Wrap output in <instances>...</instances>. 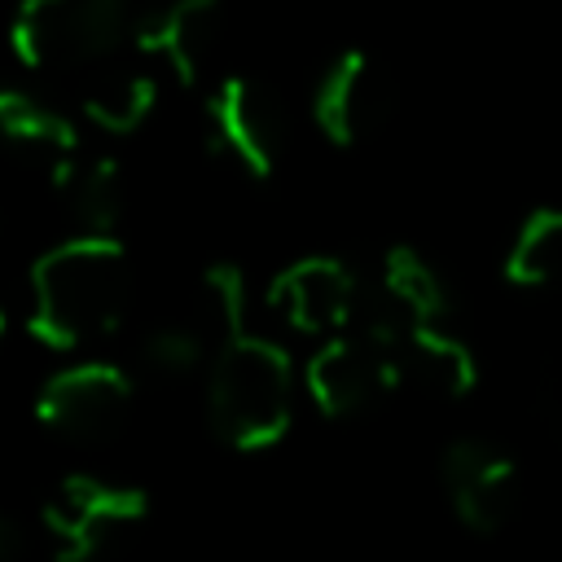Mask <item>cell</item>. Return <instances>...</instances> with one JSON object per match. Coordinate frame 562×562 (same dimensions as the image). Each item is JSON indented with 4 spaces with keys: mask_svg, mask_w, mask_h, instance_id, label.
<instances>
[{
    "mask_svg": "<svg viewBox=\"0 0 562 562\" xmlns=\"http://www.w3.org/2000/svg\"><path fill=\"white\" fill-rule=\"evenodd\" d=\"M202 140L211 158L250 180H268L285 149V105L255 75H224L202 105Z\"/></svg>",
    "mask_w": 562,
    "mask_h": 562,
    "instance_id": "5",
    "label": "cell"
},
{
    "mask_svg": "<svg viewBox=\"0 0 562 562\" xmlns=\"http://www.w3.org/2000/svg\"><path fill=\"white\" fill-rule=\"evenodd\" d=\"M439 487L448 496L452 518L470 536H496L518 514V501H522L514 457L483 435H461L443 448Z\"/></svg>",
    "mask_w": 562,
    "mask_h": 562,
    "instance_id": "8",
    "label": "cell"
},
{
    "mask_svg": "<svg viewBox=\"0 0 562 562\" xmlns=\"http://www.w3.org/2000/svg\"><path fill=\"white\" fill-rule=\"evenodd\" d=\"M158 105V83L149 70H136V66H114L105 75H97L83 97H79V110L92 127H101L105 136H132L149 123Z\"/></svg>",
    "mask_w": 562,
    "mask_h": 562,
    "instance_id": "14",
    "label": "cell"
},
{
    "mask_svg": "<svg viewBox=\"0 0 562 562\" xmlns=\"http://www.w3.org/2000/svg\"><path fill=\"white\" fill-rule=\"evenodd\" d=\"M206 422L237 452H263L294 422V364L281 342L237 329L206 369Z\"/></svg>",
    "mask_w": 562,
    "mask_h": 562,
    "instance_id": "2",
    "label": "cell"
},
{
    "mask_svg": "<svg viewBox=\"0 0 562 562\" xmlns=\"http://www.w3.org/2000/svg\"><path fill=\"white\" fill-rule=\"evenodd\" d=\"M364 290L356 285V272L334 255H307L277 272L268 303L281 312V321L299 334L334 338L356 325Z\"/></svg>",
    "mask_w": 562,
    "mask_h": 562,
    "instance_id": "11",
    "label": "cell"
},
{
    "mask_svg": "<svg viewBox=\"0 0 562 562\" xmlns=\"http://www.w3.org/2000/svg\"><path fill=\"white\" fill-rule=\"evenodd\" d=\"M378 290L404 312L408 325H443L452 312V294L448 281L439 277V268L413 250V246H391L382 259V281Z\"/></svg>",
    "mask_w": 562,
    "mask_h": 562,
    "instance_id": "15",
    "label": "cell"
},
{
    "mask_svg": "<svg viewBox=\"0 0 562 562\" xmlns=\"http://www.w3.org/2000/svg\"><path fill=\"white\" fill-rule=\"evenodd\" d=\"M31 549H35V540L22 522H13V518L0 522V562H26Z\"/></svg>",
    "mask_w": 562,
    "mask_h": 562,
    "instance_id": "18",
    "label": "cell"
},
{
    "mask_svg": "<svg viewBox=\"0 0 562 562\" xmlns=\"http://www.w3.org/2000/svg\"><path fill=\"white\" fill-rule=\"evenodd\" d=\"M501 277L518 290H544L562 281V206H536L514 228Z\"/></svg>",
    "mask_w": 562,
    "mask_h": 562,
    "instance_id": "16",
    "label": "cell"
},
{
    "mask_svg": "<svg viewBox=\"0 0 562 562\" xmlns=\"http://www.w3.org/2000/svg\"><path fill=\"white\" fill-rule=\"evenodd\" d=\"M395 356H400L404 386L413 382L435 400H461L479 382L474 351L457 334H448V325H413Z\"/></svg>",
    "mask_w": 562,
    "mask_h": 562,
    "instance_id": "13",
    "label": "cell"
},
{
    "mask_svg": "<svg viewBox=\"0 0 562 562\" xmlns=\"http://www.w3.org/2000/svg\"><path fill=\"white\" fill-rule=\"evenodd\" d=\"M132 0H22L9 26V44L22 66L66 75L105 61L132 40Z\"/></svg>",
    "mask_w": 562,
    "mask_h": 562,
    "instance_id": "3",
    "label": "cell"
},
{
    "mask_svg": "<svg viewBox=\"0 0 562 562\" xmlns=\"http://www.w3.org/2000/svg\"><path fill=\"white\" fill-rule=\"evenodd\" d=\"M0 127H4L9 149L22 158V167H31L53 189H66V180L83 162V154H79V127L61 110H53L48 101H40L31 92L9 88L0 97Z\"/></svg>",
    "mask_w": 562,
    "mask_h": 562,
    "instance_id": "12",
    "label": "cell"
},
{
    "mask_svg": "<svg viewBox=\"0 0 562 562\" xmlns=\"http://www.w3.org/2000/svg\"><path fill=\"white\" fill-rule=\"evenodd\" d=\"M395 110V88L386 79V70L360 53L347 48L334 61H325L316 88H312V119L321 127V136L338 149L364 145L369 136H378L386 127Z\"/></svg>",
    "mask_w": 562,
    "mask_h": 562,
    "instance_id": "9",
    "label": "cell"
},
{
    "mask_svg": "<svg viewBox=\"0 0 562 562\" xmlns=\"http://www.w3.org/2000/svg\"><path fill=\"white\" fill-rule=\"evenodd\" d=\"M149 501L140 487L97 474H66L40 505V536L53 562H92L140 527Z\"/></svg>",
    "mask_w": 562,
    "mask_h": 562,
    "instance_id": "4",
    "label": "cell"
},
{
    "mask_svg": "<svg viewBox=\"0 0 562 562\" xmlns=\"http://www.w3.org/2000/svg\"><path fill=\"white\" fill-rule=\"evenodd\" d=\"M132 303V259L114 233H79L31 268L26 329L53 351H79L114 334Z\"/></svg>",
    "mask_w": 562,
    "mask_h": 562,
    "instance_id": "1",
    "label": "cell"
},
{
    "mask_svg": "<svg viewBox=\"0 0 562 562\" xmlns=\"http://www.w3.org/2000/svg\"><path fill=\"white\" fill-rule=\"evenodd\" d=\"M224 0H154L136 13L132 44L180 83H198L224 40Z\"/></svg>",
    "mask_w": 562,
    "mask_h": 562,
    "instance_id": "10",
    "label": "cell"
},
{
    "mask_svg": "<svg viewBox=\"0 0 562 562\" xmlns=\"http://www.w3.org/2000/svg\"><path fill=\"white\" fill-rule=\"evenodd\" d=\"M83 233H114L127 211V176L114 158H83L61 189Z\"/></svg>",
    "mask_w": 562,
    "mask_h": 562,
    "instance_id": "17",
    "label": "cell"
},
{
    "mask_svg": "<svg viewBox=\"0 0 562 562\" xmlns=\"http://www.w3.org/2000/svg\"><path fill=\"white\" fill-rule=\"evenodd\" d=\"M303 386L325 417H356L395 386H404V378L395 347L369 338L364 329H342L312 351Z\"/></svg>",
    "mask_w": 562,
    "mask_h": 562,
    "instance_id": "7",
    "label": "cell"
},
{
    "mask_svg": "<svg viewBox=\"0 0 562 562\" xmlns=\"http://www.w3.org/2000/svg\"><path fill=\"white\" fill-rule=\"evenodd\" d=\"M132 400H136V386L119 364L79 360L44 382V391L35 400V417L44 430H53L70 443H101L123 430Z\"/></svg>",
    "mask_w": 562,
    "mask_h": 562,
    "instance_id": "6",
    "label": "cell"
}]
</instances>
